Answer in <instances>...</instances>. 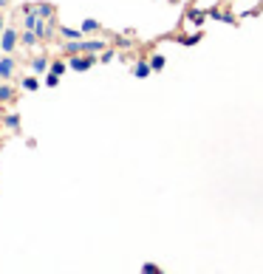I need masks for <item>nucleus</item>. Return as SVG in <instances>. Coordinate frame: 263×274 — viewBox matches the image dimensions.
<instances>
[{
	"label": "nucleus",
	"instance_id": "nucleus-1",
	"mask_svg": "<svg viewBox=\"0 0 263 274\" xmlns=\"http://www.w3.org/2000/svg\"><path fill=\"white\" fill-rule=\"evenodd\" d=\"M96 62H99V54H71L68 68H71V71H77V74H82V71H91Z\"/></svg>",
	"mask_w": 263,
	"mask_h": 274
},
{
	"label": "nucleus",
	"instance_id": "nucleus-2",
	"mask_svg": "<svg viewBox=\"0 0 263 274\" xmlns=\"http://www.w3.org/2000/svg\"><path fill=\"white\" fill-rule=\"evenodd\" d=\"M23 15H37V17H43V20H54V12H57V9L51 6V3H26V6L20 9Z\"/></svg>",
	"mask_w": 263,
	"mask_h": 274
},
{
	"label": "nucleus",
	"instance_id": "nucleus-3",
	"mask_svg": "<svg viewBox=\"0 0 263 274\" xmlns=\"http://www.w3.org/2000/svg\"><path fill=\"white\" fill-rule=\"evenodd\" d=\"M17 74V57H12V54H3L0 57V80L3 82H12Z\"/></svg>",
	"mask_w": 263,
	"mask_h": 274
},
{
	"label": "nucleus",
	"instance_id": "nucleus-4",
	"mask_svg": "<svg viewBox=\"0 0 263 274\" xmlns=\"http://www.w3.org/2000/svg\"><path fill=\"white\" fill-rule=\"evenodd\" d=\"M17 45H20V34L15 31V26H12V29H3V37H0V51H3V54H15Z\"/></svg>",
	"mask_w": 263,
	"mask_h": 274
},
{
	"label": "nucleus",
	"instance_id": "nucleus-5",
	"mask_svg": "<svg viewBox=\"0 0 263 274\" xmlns=\"http://www.w3.org/2000/svg\"><path fill=\"white\" fill-rule=\"evenodd\" d=\"M150 71H153V68H150V59L147 57H139L133 62V77L136 80H144V77H150Z\"/></svg>",
	"mask_w": 263,
	"mask_h": 274
},
{
	"label": "nucleus",
	"instance_id": "nucleus-6",
	"mask_svg": "<svg viewBox=\"0 0 263 274\" xmlns=\"http://www.w3.org/2000/svg\"><path fill=\"white\" fill-rule=\"evenodd\" d=\"M9 102H17L15 85H12V82H3V80H0V105H9Z\"/></svg>",
	"mask_w": 263,
	"mask_h": 274
},
{
	"label": "nucleus",
	"instance_id": "nucleus-7",
	"mask_svg": "<svg viewBox=\"0 0 263 274\" xmlns=\"http://www.w3.org/2000/svg\"><path fill=\"white\" fill-rule=\"evenodd\" d=\"M206 17H209V20H224V23H229V26L238 23V17L229 15V12H224V9H206Z\"/></svg>",
	"mask_w": 263,
	"mask_h": 274
},
{
	"label": "nucleus",
	"instance_id": "nucleus-8",
	"mask_svg": "<svg viewBox=\"0 0 263 274\" xmlns=\"http://www.w3.org/2000/svg\"><path fill=\"white\" fill-rule=\"evenodd\" d=\"M48 68H51V59L45 57V54L31 57V71H34V74H48Z\"/></svg>",
	"mask_w": 263,
	"mask_h": 274
},
{
	"label": "nucleus",
	"instance_id": "nucleus-9",
	"mask_svg": "<svg viewBox=\"0 0 263 274\" xmlns=\"http://www.w3.org/2000/svg\"><path fill=\"white\" fill-rule=\"evenodd\" d=\"M37 43H40V34H37L34 29H23V31H20V45H26V48H34Z\"/></svg>",
	"mask_w": 263,
	"mask_h": 274
},
{
	"label": "nucleus",
	"instance_id": "nucleus-10",
	"mask_svg": "<svg viewBox=\"0 0 263 274\" xmlns=\"http://www.w3.org/2000/svg\"><path fill=\"white\" fill-rule=\"evenodd\" d=\"M57 34L63 37V40H82V37H85V31H82V29H68V26H60Z\"/></svg>",
	"mask_w": 263,
	"mask_h": 274
},
{
	"label": "nucleus",
	"instance_id": "nucleus-11",
	"mask_svg": "<svg viewBox=\"0 0 263 274\" xmlns=\"http://www.w3.org/2000/svg\"><path fill=\"white\" fill-rule=\"evenodd\" d=\"M3 127L20 130V113H6V116H3Z\"/></svg>",
	"mask_w": 263,
	"mask_h": 274
},
{
	"label": "nucleus",
	"instance_id": "nucleus-12",
	"mask_svg": "<svg viewBox=\"0 0 263 274\" xmlns=\"http://www.w3.org/2000/svg\"><path fill=\"white\" fill-rule=\"evenodd\" d=\"M82 31H85V34H96V31H102V23L88 17V20H82Z\"/></svg>",
	"mask_w": 263,
	"mask_h": 274
},
{
	"label": "nucleus",
	"instance_id": "nucleus-13",
	"mask_svg": "<svg viewBox=\"0 0 263 274\" xmlns=\"http://www.w3.org/2000/svg\"><path fill=\"white\" fill-rule=\"evenodd\" d=\"M20 88L23 91H37V88H40V80H37V77H20Z\"/></svg>",
	"mask_w": 263,
	"mask_h": 274
},
{
	"label": "nucleus",
	"instance_id": "nucleus-14",
	"mask_svg": "<svg viewBox=\"0 0 263 274\" xmlns=\"http://www.w3.org/2000/svg\"><path fill=\"white\" fill-rule=\"evenodd\" d=\"M164 65H167V57H164V54H153V57H150V68H153V71H164Z\"/></svg>",
	"mask_w": 263,
	"mask_h": 274
},
{
	"label": "nucleus",
	"instance_id": "nucleus-15",
	"mask_svg": "<svg viewBox=\"0 0 263 274\" xmlns=\"http://www.w3.org/2000/svg\"><path fill=\"white\" fill-rule=\"evenodd\" d=\"M204 20H206V12H198V9L187 12V23H195V26H201Z\"/></svg>",
	"mask_w": 263,
	"mask_h": 274
},
{
	"label": "nucleus",
	"instance_id": "nucleus-16",
	"mask_svg": "<svg viewBox=\"0 0 263 274\" xmlns=\"http://www.w3.org/2000/svg\"><path fill=\"white\" fill-rule=\"evenodd\" d=\"M65 68H68V62H63V59H54L48 71H54V74H60V77H63V74H65Z\"/></svg>",
	"mask_w": 263,
	"mask_h": 274
},
{
	"label": "nucleus",
	"instance_id": "nucleus-17",
	"mask_svg": "<svg viewBox=\"0 0 263 274\" xmlns=\"http://www.w3.org/2000/svg\"><path fill=\"white\" fill-rule=\"evenodd\" d=\"M201 40V34H187V37H178V43L181 45H195Z\"/></svg>",
	"mask_w": 263,
	"mask_h": 274
},
{
	"label": "nucleus",
	"instance_id": "nucleus-18",
	"mask_svg": "<svg viewBox=\"0 0 263 274\" xmlns=\"http://www.w3.org/2000/svg\"><path fill=\"white\" fill-rule=\"evenodd\" d=\"M116 57H119V54H116L114 48H105V51L99 54V62H111V59H116Z\"/></svg>",
	"mask_w": 263,
	"mask_h": 274
},
{
	"label": "nucleus",
	"instance_id": "nucleus-19",
	"mask_svg": "<svg viewBox=\"0 0 263 274\" xmlns=\"http://www.w3.org/2000/svg\"><path fill=\"white\" fill-rule=\"evenodd\" d=\"M45 85H48V88H57L60 85V74L48 71V74H45Z\"/></svg>",
	"mask_w": 263,
	"mask_h": 274
},
{
	"label": "nucleus",
	"instance_id": "nucleus-20",
	"mask_svg": "<svg viewBox=\"0 0 263 274\" xmlns=\"http://www.w3.org/2000/svg\"><path fill=\"white\" fill-rule=\"evenodd\" d=\"M142 271H144V274H156V271H159V266H156V263H144Z\"/></svg>",
	"mask_w": 263,
	"mask_h": 274
},
{
	"label": "nucleus",
	"instance_id": "nucleus-21",
	"mask_svg": "<svg viewBox=\"0 0 263 274\" xmlns=\"http://www.w3.org/2000/svg\"><path fill=\"white\" fill-rule=\"evenodd\" d=\"M3 29H6V26H3V15H0V37H3Z\"/></svg>",
	"mask_w": 263,
	"mask_h": 274
},
{
	"label": "nucleus",
	"instance_id": "nucleus-22",
	"mask_svg": "<svg viewBox=\"0 0 263 274\" xmlns=\"http://www.w3.org/2000/svg\"><path fill=\"white\" fill-rule=\"evenodd\" d=\"M6 3H9V0H0V9H3V6H6Z\"/></svg>",
	"mask_w": 263,
	"mask_h": 274
},
{
	"label": "nucleus",
	"instance_id": "nucleus-23",
	"mask_svg": "<svg viewBox=\"0 0 263 274\" xmlns=\"http://www.w3.org/2000/svg\"><path fill=\"white\" fill-rule=\"evenodd\" d=\"M0 127H3V116H0Z\"/></svg>",
	"mask_w": 263,
	"mask_h": 274
}]
</instances>
